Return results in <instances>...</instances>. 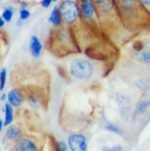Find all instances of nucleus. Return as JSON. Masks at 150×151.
I'll list each match as a JSON object with an SVG mask.
<instances>
[{"label": "nucleus", "mask_w": 150, "mask_h": 151, "mask_svg": "<svg viewBox=\"0 0 150 151\" xmlns=\"http://www.w3.org/2000/svg\"><path fill=\"white\" fill-rule=\"evenodd\" d=\"M106 40L116 49L125 48L138 35L124 24L115 0H92Z\"/></svg>", "instance_id": "nucleus-1"}, {"label": "nucleus", "mask_w": 150, "mask_h": 151, "mask_svg": "<svg viewBox=\"0 0 150 151\" xmlns=\"http://www.w3.org/2000/svg\"><path fill=\"white\" fill-rule=\"evenodd\" d=\"M126 28L136 35L150 32V13L139 0H115Z\"/></svg>", "instance_id": "nucleus-2"}, {"label": "nucleus", "mask_w": 150, "mask_h": 151, "mask_svg": "<svg viewBox=\"0 0 150 151\" xmlns=\"http://www.w3.org/2000/svg\"><path fill=\"white\" fill-rule=\"evenodd\" d=\"M69 57L65 70L69 78L77 82H93L96 78L103 76L105 72L104 62L77 54Z\"/></svg>", "instance_id": "nucleus-3"}, {"label": "nucleus", "mask_w": 150, "mask_h": 151, "mask_svg": "<svg viewBox=\"0 0 150 151\" xmlns=\"http://www.w3.org/2000/svg\"><path fill=\"white\" fill-rule=\"evenodd\" d=\"M46 46L47 50L57 58L65 59L82 54L72 30L63 23L51 29Z\"/></svg>", "instance_id": "nucleus-4"}, {"label": "nucleus", "mask_w": 150, "mask_h": 151, "mask_svg": "<svg viewBox=\"0 0 150 151\" xmlns=\"http://www.w3.org/2000/svg\"><path fill=\"white\" fill-rule=\"evenodd\" d=\"M129 44V60L150 70V32L139 35Z\"/></svg>", "instance_id": "nucleus-5"}, {"label": "nucleus", "mask_w": 150, "mask_h": 151, "mask_svg": "<svg viewBox=\"0 0 150 151\" xmlns=\"http://www.w3.org/2000/svg\"><path fill=\"white\" fill-rule=\"evenodd\" d=\"M76 1L78 5L80 17L83 22L90 28L98 38L102 41L109 43L105 39L102 32L97 13L92 0H76Z\"/></svg>", "instance_id": "nucleus-6"}, {"label": "nucleus", "mask_w": 150, "mask_h": 151, "mask_svg": "<svg viewBox=\"0 0 150 151\" xmlns=\"http://www.w3.org/2000/svg\"><path fill=\"white\" fill-rule=\"evenodd\" d=\"M130 121L137 128L142 129L150 121V96L149 93L139 99L135 104Z\"/></svg>", "instance_id": "nucleus-7"}, {"label": "nucleus", "mask_w": 150, "mask_h": 151, "mask_svg": "<svg viewBox=\"0 0 150 151\" xmlns=\"http://www.w3.org/2000/svg\"><path fill=\"white\" fill-rule=\"evenodd\" d=\"M116 99L122 118L126 121L130 120L135 106L133 105L131 97L129 95L119 92L116 94Z\"/></svg>", "instance_id": "nucleus-8"}, {"label": "nucleus", "mask_w": 150, "mask_h": 151, "mask_svg": "<svg viewBox=\"0 0 150 151\" xmlns=\"http://www.w3.org/2000/svg\"><path fill=\"white\" fill-rule=\"evenodd\" d=\"M68 146L72 151H86L88 150L87 138L80 133H73L69 136Z\"/></svg>", "instance_id": "nucleus-9"}, {"label": "nucleus", "mask_w": 150, "mask_h": 151, "mask_svg": "<svg viewBox=\"0 0 150 151\" xmlns=\"http://www.w3.org/2000/svg\"><path fill=\"white\" fill-rule=\"evenodd\" d=\"M13 149L17 151H36L40 150L38 142L35 139L28 137H24L15 142Z\"/></svg>", "instance_id": "nucleus-10"}, {"label": "nucleus", "mask_w": 150, "mask_h": 151, "mask_svg": "<svg viewBox=\"0 0 150 151\" xmlns=\"http://www.w3.org/2000/svg\"><path fill=\"white\" fill-rule=\"evenodd\" d=\"M7 102L13 107L19 108L25 102V96L22 90L17 87H13L7 95Z\"/></svg>", "instance_id": "nucleus-11"}, {"label": "nucleus", "mask_w": 150, "mask_h": 151, "mask_svg": "<svg viewBox=\"0 0 150 151\" xmlns=\"http://www.w3.org/2000/svg\"><path fill=\"white\" fill-rule=\"evenodd\" d=\"M5 137L9 141L16 142L24 137V133L20 126L17 125H12L7 126L5 130Z\"/></svg>", "instance_id": "nucleus-12"}, {"label": "nucleus", "mask_w": 150, "mask_h": 151, "mask_svg": "<svg viewBox=\"0 0 150 151\" xmlns=\"http://www.w3.org/2000/svg\"><path fill=\"white\" fill-rule=\"evenodd\" d=\"M29 49L31 55L34 58H38L41 55L43 46L40 39L36 35H32L29 43Z\"/></svg>", "instance_id": "nucleus-13"}, {"label": "nucleus", "mask_w": 150, "mask_h": 151, "mask_svg": "<svg viewBox=\"0 0 150 151\" xmlns=\"http://www.w3.org/2000/svg\"><path fill=\"white\" fill-rule=\"evenodd\" d=\"M14 120V111H13V106L8 102L4 104V126L7 127L12 124Z\"/></svg>", "instance_id": "nucleus-14"}, {"label": "nucleus", "mask_w": 150, "mask_h": 151, "mask_svg": "<svg viewBox=\"0 0 150 151\" xmlns=\"http://www.w3.org/2000/svg\"><path fill=\"white\" fill-rule=\"evenodd\" d=\"M49 22L53 27H58L63 23L61 16H60V11H59V7H57V5L53 7L52 10L50 13Z\"/></svg>", "instance_id": "nucleus-15"}, {"label": "nucleus", "mask_w": 150, "mask_h": 151, "mask_svg": "<svg viewBox=\"0 0 150 151\" xmlns=\"http://www.w3.org/2000/svg\"><path fill=\"white\" fill-rule=\"evenodd\" d=\"M104 128L107 131L115 133L116 134H119V135L122 136L124 138H126V133L123 131V129L120 126L116 125V123H111V122H107V124L104 126Z\"/></svg>", "instance_id": "nucleus-16"}, {"label": "nucleus", "mask_w": 150, "mask_h": 151, "mask_svg": "<svg viewBox=\"0 0 150 151\" xmlns=\"http://www.w3.org/2000/svg\"><path fill=\"white\" fill-rule=\"evenodd\" d=\"M14 8L10 6V7H7L4 9L2 13H1V17L5 21V22H10L14 16Z\"/></svg>", "instance_id": "nucleus-17"}, {"label": "nucleus", "mask_w": 150, "mask_h": 151, "mask_svg": "<svg viewBox=\"0 0 150 151\" xmlns=\"http://www.w3.org/2000/svg\"><path fill=\"white\" fill-rule=\"evenodd\" d=\"M7 82V70L2 68L0 71V91H3Z\"/></svg>", "instance_id": "nucleus-18"}, {"label": "nucleus", "mask_w": 150, "mask_h": 151, "mask_svg": "<svg viewBox=\"0 0 150 151\" xmlns=\"http://www.w3.org/2000/svg\"><path fill=\"white\" fill-rule=\"evenodd\" d=\"M30 10H27V8H21L19 10V19L22 21H26L30 17Z\"/></svg>", "instance_id": "nucleus-19"}, {"label": "nucleus", "mask_w": 150, "mask_h": 151, "mask_svg": "<svg viewBox=\"0 0 150 151\" xmlns=\"http://www.w3.org/2000/svg\"><path fill=\"white\" fill-rule=\"evenodd\" d=\"M68 145L66 144L65 142L60 141V142H55V149L57 150L60 151H66L68 149Z\"/></svg>", "instance_id": "nucleus-20"}, {"label": "nucleus", "mask_w": 150, "mask_h": 151, "mask_svg": "<svg viewBox=\"0 0 150 151\" xmlns=\"http://www.w3.org/2000/svg\"><path fill=\"white\" fill-rule=\"evenodd\" d=\"M103 150H113V151H116V150H124L123 147H122L121 145H114L113 147H104L102 149Z\"/></svg>", "instance_id": "nucleus-21"}, {"label": "nucleus", "mask_w": 150, "mask_h": 151, "mask_svg": "<svg viewBox=\"0 0 150 151\" xmlns=\"http://www.w3.org/2000/svg\"><path fill=\"white\" fill-rule=\"evenodd\" d=\"M139 1L150 13V0H139Z\"/></svg>", "instance_id": "nucleus-22"}, {"label": "nucleus", "mask_w": 150, "mask_h": 151, "mask_svg": "<svg viewBox=\"0 0 150 151\" xmlns=\"http://www.w3.org/2000/svg\"><path fill=\"white\" fill-rule=\"evenodd\" d=\"M52 2H54V0H43L41 1V6L44 8H48Z\"/></svg>", "instance_id": "nucleus-23"}, {"label": "nucleus", "mask_w": 150, "mask_h": 151, "mask_svg": "<svg viewBox=\"0 0 150 151\" xmlns=\"http://www.w3.org/2000/svg\"><path fill=\"white\" fill-rule=\"evenodd\" d=\"M5 24V21L3 19V18L1 16H0V28H2Z\"/></svg>", "instance_id": "nucleus-24"}, {"label": "nucleus", "mask_w": 150, "mask_h": 151, "mask_svg": "<svg viewBox=\"0 0 150 151\" xmlns=\"http://www.w3.org/2000/svg\"><path fill=\"white\" fill-rule=\"evenodd\" d=\"M6 99H7V95L5 93H2V94L0 95V101H5Z\"/></svg>", "instance_id": "nucleus-25"}, {"label": "nucleus", "mask_w": 150, "mask_h": 151, "mask_svg": "<svg viewBox=\"0 0 150 151\" xmlns=\"http://www.w3.org/2000/svg\"><path fill=\"white\" fill-rule=\"evenodd\" d=\"M28 7V4L26 2H22L20 4V8H27Z\"/></svg>", "instance_id": "nucleus-26"}, {"label": "nucleus", "mask_w": 150, "mask_h": 151, "mask_svg": "<svg viewBox=\"0 0 150 151\" xmlns=\"http://www.w3.org/2000/svg\"><path fill=\"white\" fill-rule=\"evenodd\" d=\"M3 126H4V121L0 118V133H1V130H2Z\"/></svg>", "instance_id": "nucleus-27"}, {"label": "nucleus", "mask_w": 150, "mask_h": 151, "mask_svg": "<svg viewBox=\"0 0 150 151\" xmlns=\"http://www.w3.org/2000/svg\"><path fill=\"white\" fill-rule=\"evenodd\" d=\"M57 0H54V2H55V1H57Z\"/></svg>", "instance_id": "nucleus-28"}, {"label": "nucleus", "mask_w": 150, "mask_h": 151, "mask_svg": "<svg viewBox=\"0 0 150 151\" xmlns=\"http://www.w3.org/2000/svg\"><path fill=\"white\" fill-rule=\"evenodd\" d=\"M0 93H1V91H0ZM0 95H1V93H0Z\"/></svg>", "instance_id": "nucleus-29"}]
</instances>
